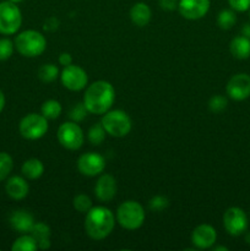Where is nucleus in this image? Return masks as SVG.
Here are the masks:
<instances>
[{
	"label": "nucleus",
	"instance_id": "obj_40",
	"mask_svg": "<svg viewBox=\"0 0 250 251\" xmlns=\"http://www.w3.org/2000/svg\"><path fill=\"white\" fill-rule=\"evenodd\" d=\"M244 239L245 242H247V244H250V232L244 233Z\"/></svg>",
	"mask_w": 250,
	"mask_h": 251
},
{
	"label": "nucleus",
	"instance_id": "obj_15",
	"mask_svg": "<svg viewBox=\"0 0 250 251\" xmlns=\"http://www.w3.org/2000/svg\"><path fill=\"white\" fill-rule=\"evenodd\" d=\"M95 194L102 202H108L114 199L117 194V180L110 174H103L98 178L95 186Z\"/></svg>",
	"mask_w": 250,
	"mask_h": 251
},
{
	"label": "nucleus",
	"instance_id": "obj_22",
	"mask_svg": "<svg viewBox=\"0 0 250 251\" xmlns=\"http://www.w3.org/2000/svg\"><path fill=\"white\" fill-rule=\"evenodd\" d=\"M38 249V244H37L36 239L32 235L24 234L20 238H17L12 244V251H36Z\"/></svg>",
	"mask_w": 250,
	"mask_h": 251
},
{
	"label": "nucleus",
	"instance_id": "obj_8",
	"mask_svg": "<svg viewBox=\"0 0 250 251\" xmlns=\"http://www.w3.org/2000/svg\"><path fill=\"white\" fill-rule=\"evenodd\" d=\"M58 141L64 149L76 151L81 149L85 140L82 129L76 122H66L61 124L58 129Z\"/></svg>",
	"mask_w": 250,
	"mask_h": 251
},
{
	"label": "nucleus",
	"instance_id": "obj_4",
	"mask_svg": "<svg viewBox=\"0 0 250 251\" xmlns=\"http://www.w3.org/2000/svg\"><path fill=\"white\" fill-rule=\"evenodd\" d=\"M117 221L124 229H139L145 222V210L137 201H125L118 207Z\"/></svg>",
	"mask_w": 250,
	"mask_h": 251
},
{
	"label": "nucleus",
	"instance_id": "obj_39",
	"mask_svg": "<svg viewBox=\"0 0 250 251\" xmlns=\"http://www.w3.org/2000/svg\"><path fill=\"white\" fill-rule=\"evenodd\" d=\"M213 251H228V248L227 247H222V245H220V247H212Z\"/></svg>",
	"mask_w": 250,
	"mask_h": 251
},
{
	"label": "nucleus",
	"instance_id": "obj_2",
	"mask_svg": "<svg viewBox=\"0 0 250 251\" xmlns=\"http://www.w3.org/2000/svg\"><path fill=\"white\" fill-rule=\"evenodd\" d=\"M115 218L112 211L103 206L92 207L85 218V230L90 238L102 240L113 232Z\"/></svg>",
	"mask_w": 250,
	"mask_h": 251
},
{
	"label": "nucleus",
	"instance_id": "obj_17",
	"mask_svg": "<svg viewBox=\"0 0 250 251\" xmlns=\"http://www.w3.org/2000/svg\"><path fill=\"white\" fill-rule=\"evenodd\" d=\"M5 190H6L7 195L14 199V200H22V199L28 195L29 186L26 179H24L22 176H15L7 180L6 185H5Z\"/></svg>",
	"mask_w": 250,
	"mask_h": 251
},
{
	"label": "nucleus",
	"instance_id": "obj_12",
	"mask_svg": "<svg viewBox=\"0 0 250 251\" xmlns=\"http://www.w3.org/2000/svg\"><path fill=\"white\" fill-rule=\"evenodd\" d=\"M105 168V159L96 152L82 154L77 161V169L82 176H96Z\"/></svg>",
	"mask_w": 250,
	"mask_h": 251
},
{
	"label": "nucleus",
	"instance_id": "obj_5",
	"mask_svg": "<svg viewBox=\"0 0 250 251\" xmlns=\"http://www.w3.org/2000/svg\"><path fill=\"white\" fill-rule=\"evenodd\" d=\"M100 124L105 132L113 137H124L131 130V119L124 110L115 109L104 113Z\"/></svg>",
	"mask_w": 250,
	"mask_h": 251
},
{
	"label": "nucleus",
	"instance_id": "obj_3",
	"mask_svg": "<svg viewBox=\"0 0 250 251\" xmlns=\"http://www.w3.org/2000/svg\"><path fill=\"white\" fill-rule=\"evenodd\" d=\"M15 47L21 55L34 58V56L41 55L46 50L47 39L41 32L27 29L17 34L15 38Z\"/></svg>",
	"mask_w": 250,
	"mask_h": 251
},
{
	"label": "nucleus",
	"instance_id": "obj_29",
	"mask_svg": "<svg viewBox=\"0 0 250 251\" xmlns=\"http://www.w3.org/2000/svg\"><path fill=\"white\" fill-rule=\"evenodd\" d=\"M228 105V100L225 96L216 95L213 97L210 98L208 100V109L212 113H221L227 108Z\"/></svg>",
	"mask_w": 250,
	"mask_h": 251
},
{
	"label": "nucleus",
	"instance_id": "obj_35",
	"mask_svg": "<svg viewBox=\"0 0 250 251\" xmlns=\"http://www.w3.org/2000/svg\"><path fill=\"white\" fill-rule=\"evenodd\" d=\"M58 27H59V21L55 19V17H50V19L47 20L46 24H44V29H47V31H55Z\"/></svg>",
	"mask_w": 250,
	"mask_h": 251
},
{
	"label": "nucleus",
	"instance_id": "obj_38",
	"mask_svg": "<svg viewBox=\"0 0 250 251\" xmlns=\"http://www.w3.org/2000/svg\"><path fill=\"white\" fill-rule=\"evenodd\" d=\"M5 107V96L4 93H2V91L0 90V113H1V110L4 109Z\"/></svg>",
	"mask_w": 250,
	"mask_h": 251
},
{
	"label": "nucleus",
	"instance_id": "obj_27",
	"mask_svg": "<svg viewBox=\"0 0 250 251\" xmlns=\"http://www.w3.org/2000/svg\"><path fill=\"white\" fill-rule=\"evenodd\" d=\"M12 167H14V161L11 156L6 152H0V181L5 180L9 176Z\"/></svg>",
	"mask_w": 250,
	"mask_h": 251
},
{
	"label": "nucleus",
	"instance_id": "obj_14",
	"mask_svg": "<svg viewBox=\"0 0 250 251\" xmlns=\"http://www.w3.org/2000/svg\"><path fill=\"white\" fill-rule=\"evenodd\" d=\"M217 240V232L210 225H200L191 233V242L198 249H210Z\"/></svg>",
	"mask_w": 250,
	"mask_h": 251
},
{
	"label": "nucleus",
	"instance_id": "obj_1",
	"mask_svg": "<svg viewBox=\"0 0 250 251\" xmlns=\"http://www.w3.org/2000/svg\"><path fill=\"white\" fill-rule=\"evenodd\" d=\"M115 100V90L108 81L100 80L91 83L83 95V104L88 113L104 114L110 109Z\"/></svg>",
	"mask_w": 250,
	"mask_h": 251
},
{
	"label": "nucleus",
	"instance_id": "obj_31",
	"mask_svg": "<svg viewBox=\"0 0 250 251\" xmlns=\"http://www.w3.org/2000/svg\"><path fill=\"white\" fill-rule=\"evenodd\" d=\"M88 110L86 109L83 102L77 103V104H75L73 108H71L70 113H69V117H70V119L73 120V122L78 123V122H82V120L85 119Z\"/></svg>",
	"mask_w": 250,
	"mask_h": 251
},
{
	"label": "nucleus",
	"instance_id": "obj_13",
	"mask_svg": "<svg viewBox=\"0 0 250 251\" xmlns=\"http://www.w3.org/2000/svg\"><path fill=\"white\" fill-rule=\"evenodd\" d=\"M179 14L186 20H200L210 10V0H179Z\"/></svg>",
	"mask_w": 250,
	"mask_h": 251
},
{
	"label": "nucleus",
	"instance_id": "obj_20",
	"mask_svg": "<svg viewBox=\"0 0 250 251\" xmlns=\"http://www.w3.org/2000/svg\"><path fill=\"white\" fill-rule=\"evenodd\" d=\"M31 235L36 239L38 249L47 250L50 248V228L46 223H34Z\"/></svg>",
	"mask_w": 250,
	"mask_h": 251
},
{
	"label": "nucleus",
	"instance_id": "obj_18",
	"mask_svg": "<svg viewBox=\"0 0 250 251\" xmlns=\"http://www.w3.org/2000/svg\"><path fill=\"white\" fill-rule=\"evenodd\" d=\"M229 51L235 59L244 60L250 56V39L245 36H237L230 41Z\"/></svg>",
	"mask_w": 250,
	"mask_h": 251
},
{
	"label": "nucleus",
	"instance_id": "obj_25",
	"mask_svg": "<svg viewBox=\"0 0 250 251\" xmlns=\"http://www.w3.org/2000/svg\"><path fill=\"white\" fill-rule=\"evenodd\" d=\"M237 24V15L234 10L225 9L218 14L217 16V25L222 29H230L234 25Z\"/></svg>",
	"mask_w": 250,
	"mask_h": 251
},
{
	"label": "nucleus",
	"instance_id": "obj_33",
	"mask_svg": "<svg viewBox=\"0 0 250 251\" xmlns=\"http://www.w3.org/2000/svg\"><path fill=\"white\" fill-rule=\"evenodd\" d=\"M228 4L238 12H244L250 9V0H228Z\"/></svg>",
	"mask_w": 250,
	"mask_h": 251
},
{
	"label": "nucleus",
	"instance_id": "obj_16",
	"mask_svg": "<svg viewBox=\"0 0 250 251\" xmlns=\"http://www.w3.org/2000/svg\"><path fill=\"white\" fill-rule=\"evenodd\" d=\"M10 225L14 228L16 232L21 233V234H27L31 233L32 228L34 226L33 216L29 212L24 210L15 211L10 216Z\"/></svg>",
	"mask_w": 250,
	"mask_h": 251
},
{
	"label": "nucleus",
	"instance_id": "obj_9",
	"mask_svg": "<svg viewBox=\"0 0 250 251\" xmlns=\"http://www.w3.org/2000/svg\"><path fill=\"white\" fill-rule=\"evenodd\" d=\"M248 216L239 207H229L223 215V226L227 233L233 237L243 235L248 229Z\"/></svg>",
	"mask_w": 250,
	"mask_h": 251
},
{
	"label": "nucleus",
	"instance_id": "obj_28",
	"mask_svg": "<svg viewBox=\"0 0 250 251\" xmlns=\"http://www.w3.org/2000/svg\"><path fill=\"white\" fill-rule=\"evenodd\" d=\"M73 205L77 212L87 213L92 208V200L85 194H78L74 198Z\"/></svg>",
	"mask_w": 250,
	"mask_h": 251
},
{
	"label": "nucleus",
	"instance_id": "obj_11",
	"mask_svg": "<svg viewBox=\"0 0 250 251\" xmlns=\"http://www.w3.org/2000/svg\"><path fill=\"white\" fill-rule=\"evenodd\" d=\"M225 91L232 100H247L250 97V76L245 73L235 74L227 82Z\"/></svg>",
	"mask_w": 250,
	"mask_h": 251
},
{
	"label": "nucleus",
	"instance_id": "obj_30",
	"mask_svg": "<svg viewBox=\"0 0 250 251\" xmlns=\"http://www.w3.org/2000/svg\"><path fill=\"white\" fill-rule=\"evenodd\" d=\"M169 206V200L166 198V196L157 195L154 198H152L149 202V207L151 211H154V212H161V211L166 210Z\"/></svg>",
	"mask_w": 250,
	"mask_h": 251
},
{
	"label": "nucleus",
	"instance_id": "obj_7",
	"mask_svg": "<svg viewBox=\"0 0 250 251\" xmlns=\"http://www.w3.org/2000/svg\"><path fill=\"white\" fill-rule=\"evenodd\" d=\"M20 134L27 140H38L48 131V119L42 114L31 113L24 117L19 125Z\"/></svg>",
	"mask_w": 250,
	"mask_h": 251
},
{
	"label": "nucleus",
	"instance_id": "obj_19",
	"mask_svg": "<svg viewBox=\"0 0 250 251\" xmlns=\"http://www.w3.org/2000/svg\"><path fill=\"white\" fill-rule=\"evenodd\" d=\"M151 9L145 2H136L130 9V19L132 24L139 27H145L151 20Z\"/></svg>",
	"mask_w": 250,
	"mask_h": 251
},
{
	"label": "nucleus",
	"instance_id": "obj_10",
	"mask_svg": "<svg viewBox=\"0 0 250 251\" xmlns=\"http://www.w3.org/2000/svg\"><path fill=\"white\" fill-rule=\"evenodd\" d=\"M61 83L65 88L70 91H81L86 87L88 82V77L86 71L77 65L64 66L60 75Z\"/></svg>",
	"mask_w": 250,
	"mask_h": 251
},
{
	"label": "nucleus",
	"instance_id": "obj_21",
	"mask_svg": "<svg viewBox=\"0 0 250 251\" xmlns=\"http://www.w3.org/2000/svg\"><path fill=\"white\" fill-rule=\"evenodd\" d=\"M21 172L24 174L25 178L31 179V180H36V179L41 178L44 173V164L42 161L37 158H29L26 162H24L21 167Z\"/></svg>",
	"mask_w": 250,
	"mask_h": 251
},
{
	"label": "nucleus",
	"instance_id": "obj_36",
	"mask_svg": "<svg viewBox=\"0 0 250 251\" xmlns=\"http://www.w3.org/2000/svg\"><path fill=\"white\" fill-rule=\"evenodd\" d=\"M59 64L63 66L70 65V64H73V56L69 53H61L59 55Z\"/></svg>",
	"mask_w": 250,
	"mask_h": 251
},
{
	"label": "nucleus",
	"instance_id": "obj_6",
	"mask_svg": "<svg viewBox=\"0 0 250 251\" xmlns=\"http://www.w3.org/2000/svg\"><path fill=\"white\" fill-rule=\"evenodd\" d=\"M22 24V14L15 2H0V33L14 34L20 29Z\"/></svg>",
	"mask_w": 250,
	"mask_h": 251
},
{
	"label": "nucleus",
	"instance_id": "obj_34",
	"mask_svg": "<svg viewBox=\"0 0 250 251\" xmlns=\"http://www.w3.org/2000/svg\"><path fill=\"white\" fill-rule=\"evenodd\" d=\"M178 0H159V6L166 11H173L178 9Z\"/></svg>",
	"mask_w": 250,
	"mask_h": 251
},
{
	"label": "nucleus",
	"instance_id": "obj_26",
	"mask_svg": "<svg viewBox=\"0 0 250 251\" xmlns=\"http://www.w3.org/2000/svg\"><path fill=\"white\" fill-rule=\"evenodd\" d=\"M105 134H107V132H105L104 127H103L102 124L93 125V126L88 130V134H87L88 141H90L92 145H95V146H98V145H100L103 141H104Z\"/></svg>",
	"mask_w": 250,
	"mask_h": 251
},
{
	"label": "nucleus",
	"instance_id": "obj_37",
	"mask_svg": "<svg viewBox=\"0 0 250 251\" xmlns=\"http://www.w3.org/2000/svg\"><path fill=\"white\" fill-rule=\"evenodd\" d=\"M242 34L250 39V24H245L242 28Z\"/></svg>",
	"mask_w": 250,
	"mask_h": 251
},
{
	"label": "nucleus",
	"instance_id": "obj_32",
	"mask_svg": "<svg viewBox=\"0 0 250 251\" xmlns=\"http://www.w3.org/2000/svg\"><path fill=\"white\" fill-rule=\"evenodd\" d=\"M14 53V43L7 38L0 39V60H7Z\"/></svg>",
	"mask_w": 250,
	"mask_h": 251
},
{
	"label": "nucleus",
	"instance_id": "obj_23",
	"mask_svg": "<svg viewBox=\"0 0 250 251\" xmlns=\"http://www.w3.org/2000/svg\"><path fill=\"white\" fill-rule=\"evenodd\" d=\"M61 110H63L61 104L55 100H46V102L42 104V108H41L42 115H44L47 119H50V120L58 119L61 114Z\"/></svg>",
	"mask_w": 250,
	"mask_h": 251
},
{
	"label": "nucleus",
	"instance_id": "obj_24",
	"mask_svg": "<svg viewBox=\"0 0 250 251\" xmlns=\"http://www.w3.org/2000/svg\"><path fill=\"white\" fill-rule=\"evenodd\" d=\"M38 78L44 83H50L55 81L59 76V69L54 64H44L38 69Z\"/></svg>",
	"mask_w": 250,
	"mask_h": 251
},
{
	"label": "nucleus",
	"instance_id": "obj_41",
	"mask_svg": "<svg viewBox=\"0 0 250 251\" xmlns=\"http://www.w3.org/2000/svg\"><path fill=\"white\" fill-rule=\"evenodd\" d=\"M9 1H11V2H15V4H16V2H21L22 0H9Z\"/></svg>",
	"mask_w": 250,
	"mask_h": 251
}]
</instances>
